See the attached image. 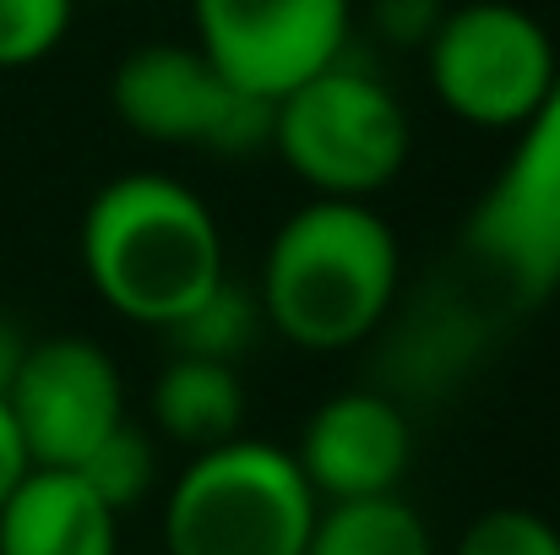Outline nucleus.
I'll list each match as a JSON object with an SVG mask.
<instances>
[{"mask_svg": "<svg viewBox=\"0 0 560 555\" xmlns=\"http://www.w3.org/2000/svg\"><path fill=\"white\" fill-rule=\"evenodd\" d=\"M452 555H560V529L534 507H490L463 529Z\"/></svg>", "mask_w": 560, "mask_h": 555, "instance_id": "obj_17", "label": "nucleus"}, {"mask_svg": "<svg viewBox=\"0 0 560 555\" xmlns=\"http://www.w3.org/2000/svg\"><path fill=\"white\" fill-rule=\"evenodd\" d=\"M196 49L250 99L278 104L343 60L354 0H190Z\"/></svg>", "mask_w": 560, "mask_h": 555, "instance_id": "obj_8", "label": "nucleus"}, {"mask_svg": "<svg viewBox=\"0 0 560 555\" xmlns=\"http://www.w3.org/2000/svg\"><path fill=\"white\" fill-rule=\"evenodd\" d=\"M316 507L294 452L234 436L190 452L164 501V545L170 555H305Z\"/></svg>", "mask_w": 560, "mask_h": 555, "instance_id": "obj_3", "label": "nucleus"}, {"mask_svg": "<svg viewBox=\"0 0 560 555\" xmlns=\"http://www.w3.org/2000/svg\"><path fill=\"white\" fill-rule=\"evenodd\" d=\"M5 408L33 469H82V458L126 419V381L115 355L93 338H33L5 386Z\"/></svg>", "mask_w": 560, "mask_h": 555, "instance_id": "obj_9", "label": "nucleus"}, {"mask_svg": "<svg viewBox=\"0 0 560 555\" xmlns=\"http://www.w3.org/2000/svg\"><path fill=\"white\" fill-rule=\"evenodd\" d=\"M402 278V251L392 223L371 201L311 196L289 212L261 256L256 300L267 333L294 349L332 355L365 344L386 322Z\"/></svg>", "mask_w": 560, "mask_h": 555, "instance_id": "obj_2", "label": "nucleus"}, {"mask_svg": "<svg viewBox=\"0 0 560 555\" xmlns=\"http://www.w3.org/2000/svg\"><path fill=\"white\" fill-rule=\"evenodd\" d=\"M153 425L186 447V452H207L223 447L245 430V381L240 366H218V360H196V355H175L153 381Z\"/></svg>", "mask_w": 560, "mask_h": 555, "instance_id": "obj_12", "label": "nucleus"}, {"mask_svg": "<svg viewBox=\"0 0 560 555\" xmlns=\"http://www.w3.org/2000/svg\"><path fill=\"white\" fill-rule=\"evenodd\" d=\"M82 273L93 294L137 322L170 333L223 278V229L190 185L131 170L93 190L82 212Z\"/></svg>", "mask_w": 560, "mask_h": 555, "instance_id": "obj_1", "label": "nucleus"}, {"mask_svg": "<svg viewBox=\"0 0 560 555\" xmlns=\"http://www.w3.org/2000/svg\"><path fill=\"white\" fill-rule=\"evenodd\" d=\"M77 0H0V71L38 66L71 33Z\"/></svg>", "mask_w": 560, "mask_h": 555, "instance_id": "obj_16", "label": "nucleus"}, {"mask_svg": "<svg viewBox=\"0 0 560 555\" xmlns=\"http://www.w3.org/2000/svg\"><path fill=\"white\" fill-rule=\"evenodd\" d=\"M115 115L159 148H207V153H250L272 148L267 99L240 93L196 44L153 38L137 44L109 77Z\"/></svg>", "mask_w": 560, "mask_h": 555, "instance_id": "obj_7", "label": "nucleus"}, {"mask_svg": "<svg viewBox=\"0 0 560 555\" xmlns=\"http://www.w3.org/2000/svg\"><path fill=\"white\" fill-rule=\"evenodd\" d=\"M294 463L316 501L392 496L413 463L408 414L381 392H338L305 419Z\"/></svg>", "mask_w": 560, "mask_h": 555, "instance_id": "obj_10", "label": "nucleus"}, {"mask_svg": "<svg viewBox=\"0 0 560 555\" xmlns=\"http://www.w3.org/2000/svg\"><path fill=\"white\" fill-rule=\"evenodd\" d=\"M560 44L517 0H452L424 44V71L446 115L479 131H517L550 93Z\"/></svg>", "mask_w": 560, "mask_h": 555, "instance_id": "obj_5", "label": "nucleus"}, {"mask_svg": "<svg viewBox=\"0 0 560 555\" xmlns=\"http://www.w3.org/2000/svg\"><path fill=\"white\" fill-rule=\"evenodd\" d=\"M0 555H120V512L77 469H27L0 501Z\"/></svg>", "mask_w": 560, "mask_h": 555, "instance_id": "obj_11", "label": "nucleus"}, {"mask_svg": "<svg viewBox=\"0 0 560 555\" xmlns=\"http://www.w3.org/2000/svg\"><path fill=\"white\" fill-rule=\"evenodd\" d=\"M77 474L93 485V496H98L109 512H131L137 501H148V490H153V479H159L153 436H148L142 425L120 419V425H115V430L82 458Z\"/></svg>", "mask_w": 560, "mask_h": 555, "instance_id": "obj_15", "label": "nucleus"}, {"mask_svg": "<svg viewBox=\"0 0 560 555\" xmlns=\"http://www.w3.org/2000/svg\"><path fill=\"white\" fill-rule=\"evenodd\" d=\"M261 333H267V316H261L256 289H240L234 278H223L196 311H186V316L170 327V344H175V355L240 366Z\"/></svg>", "mask_w": 560, "mask_h": 555, "instance_id": "obj_14", "label": "nucleus"}, {"mask_svg": "<svg viewBox=\"0 0 560 555\" xmlns=\"http://www.w3.org/2000/svg\"><path fill=\"white\" fill-rule=\"evenodd\" d=\"M272 148L316 196L371 201L402 175L413 153V126L386 82L349 60H332L278 99Z\"/></svg>", "mask_w": 560, "mask_h": 555, "instance_id": "obj_4", "label": "nucleus"}, {"mask_svg": "<svg viewBox=\"0 0 560 555\" xmlns=\"http://www.w3.org/2000/svg\"><path fill=\"white\" fill-rule=\"evenodd\" d=\"M33 463H27V447H22V436H16V425H11V408H5V397H0V501L16 490V479L27 474Z\"/></svg>", "mask_w": 560, "mask_h": 555, "instance_id": "obj_19", "label": "nucleus"}, {"mask_svg": "<svg viewBox=\"0 0 560 555\" xmlns=\"http://www.w3.org/2000/svg\"><path fill=\"white\" fill-rule=\"evenodd\" d=\"M305 555H435L424 518L392 490L360 501H322Z\"/></svg>", "mask_w": 560, "mask_h": 555, "instance_id": "obj_13", "label": "nucleus"}, {"mask_svg": "<svg viewBox=\"0 0 560 555\" xmlns=\"http://www.w3.org/2000/svg\"><path fill=\"white\" fill-rule=\"evenodd\" d=\"M463 245L517 305L560 289V66L539 109L512 131V153L468 212Z\"/></svg>", "mask_w": 560, "mask_h": 555, "instance_id": "obj_6", "label": "nucleus"}, {"mask_svg": "<svg viewBox=\"0 0 560 555\" xmlns=\"http://www.w3.org/2000/svg\"><path fill=\"white\" fill-rule=\"evenodd\" d=\"M452 0H375V33L392 49H424Z\"/></svg>", "mask_w": 560, "mask_h": 555, "instance_id": "obj_18", "label": "nucleus"}, {"mask_svg": "<svg viewBox=\"0 0 560 555\" xmlns=\"http://www.w3.org/2000/svg\"><path fill=\"white\" fill-rule=\"evenodd\" d=\"M27 344H33V338H22V327H16L11 316H0V397H5V386H11L16 366H22Z\"/></svg>", "mask_w": 560, "mask_h": 555, "instance_id": "obj_20", "label": "nucleus"}]
</instances>
